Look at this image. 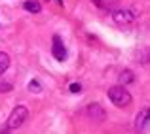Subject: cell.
<instances>
[{
    "instance_id": "30bf717a",
    "label": "cell",
    "mask_w": 150,
    "mask_h": 134,
    "mask_svg": "<svg viewBox=\"0 0 150 134\" xmlns=\"http://www.w3.org/2000/svg\"><path fill=\"white\" fill-rule=\"evenodd\" d=\"M8 66H10V57H8L6 53H2V51H0V74L6 72Z\"/></svg>"
},
{
    "instance_id": "5b68a950",
    "label": "cell",
    "mask_w": 150,
    "mask_h": 134,
    "mask_svg": "<svg viewBox=\"0 0 150 134\" xmlns=\"http://www.w3.org/2000/svg\"><path fill=\"white\" fill-rule=\"evenodd\" d=\"M148 123H150V108H144L139 112V115L135 119V128L139 132H144L148 131Z\"/></svg>"
},
{
    "instance_id": "6da1fadb",
    "label": "cell",
    "mask_w": 150,
    "mask_h": 134,
    "mask_svg": "<svg viewBox=\"0 0 150 134\" xmlns=\"http://www.w3.org/2000/svg\"><path fill=\"white\" fill-rule=\"evenodd\" d=\"M108 98L112 100L114 106L118 108H125V106L131 104V94L127 93V89H124L122 85H114L108 89Z\"/></svg>"
},
{
    "instance_id": "5bb4252c",
    "label": "cell",
    "mask_w": 150,
    "mask_h": 134,
    "mask_svg": "<svg viewBox=\"0 0 150 134\" xmlns=\"http://www.w3.org/2000/svg\"><path fill=\"white\" fill-rule=\"evenodd\" d=\"M57 2H59V4H63V0H57Z\"/></svg>"
},
{
    "instance_id": "4fadbf2b",
    "label": "cell",
    "mask_w": 150,
    "mask_h": 134,
    "mask_svg": "<svg viewBox=\"0 0 150 134\" xmlns=\"http://www.w3.org/2000/svg\"><path fill=\"white\" fill-rule=\"evenodd\" d=\"M11 85L10 83H0V91H10Z\"/></svg>"
},
{
    "instance_id": "52a82bcc",
    "label": "cell",
    "mask_w": 150,
    "mask_h": 134,
    "mask_svg": "<svg viewBox=\"0 0 150 134\" xmlns=\"http://www.w3.org/2000/svg\"><path fill=\"white\" fill-rule=\"evenodd\" d=\"M23 8H25L29 13H40V10H42L38 0H25V2H23Z\"/></svg>"
},
{
    "instance_id": "7a4b0ae2",
    "label": "cell",
    "mask_w": 150,
    "mask_h": 134,
    "mask_svg": "<svg viewBox=\"0 0 150 134\" xmlns=\"http://www.w3.org/2000/svg\"><path fill=\"white\" fill-rule=\"evenodd\" d=\"M27 115H29V110H27L25 106H15V108L11 110L10 117H8V125H6V127L8 128H17V127H21V125L25 123Z\"/></svg>"
},
{
    "instance_id": "ba28073f",
    "label": "cell",
    "mask_w": 150,
    "mask_h": 134,
    "mask_svg": "<svg viewBox=\"0 0 150 134\" xmlns=\"http://www.w3.org/2000/svg\"><path fill=\"white\" fill-rule=\"evenodd\" d=\"M118 81H120V85H127L133 81V72L131 70H124V72L120 74V77H118Z\"/></svg>"
},
{
    "instance_id": "7c38bea8",
    "label": "cell",
    "mask_w": 150,
    "mask_h": 134,
    "mask_svg": "<svg viewBox=\"0 0 150 134\" xmlns=\"http://www.w3.org/2000/svg\"><path fill=\"white\" fill-rule=\"evenodd\" d=\"M69 91H70V93H80V91H82V85L80 83H70Z\"/></svg>"
},
{
    "instance_id": "9c48e42d",
    "label": "cell",
    "mask_w": 150,
    "mask_h": 134,
    "mask_svg": "<svg viewBox=\"0 0 150 134\" xmlns=\"http://www.w3.org/2000/svg\"><path fill=\"white\" fill-rule=\"evenodd\" d=\"M118 0H93V4H95L97 8H101V10H108V8L116 6Z\"/></svg>"
},
{
    "instance_id": "8992f818",
    "label": "cell",
    "mask_w": 150,
    "mask_h": 134,
    "mask_svg": "<svg viewBox=\"0 0 150 134\" xmlns=\"http://www.w3.org/2000/svg\"><path fill=\"white\" fill-rule=\"evenodd\" d=\"M88 113H89V117H93V119H97V121H103L105 119V110L101 108L99 104H89L88 106Z\"/></svg>"
},
{
    "instance_id": "3957f363",
    "label": "cell",
    "mask_w": 150,
    "mask_h": 134,
    "mask_svg": "<svg viewBox=\"0 0 150 134\" xmlns=\"http://www.w3.org/2000/svg\"><path fill=\"white\" fill-rule=\"evenodd\" d=\"M51 53H53V57L57 59V61H65V59H67L65 44H63L61 36H57V34H55L53 40H51Z\"/></svg>"
},
{
    "instance_id": "8fae6325",
    "label": "cell",
    "mask_w": 150,
    "mask_h": 134,
    "mask_svg": "<svg viewBox=\"0 0 150 134\" xmlns=\"http://www.w3.org/2000/svg\"><path fill=\"white\" fill-rule=\"evenodd\" d=\"M29 91H30V93H33V91H34V93H40V91H42V85L38 83L36 80H33V81H29Z\"/></svg>"
},
{
    "instance_id": "277c9868",
    "label": "cell",
    "mask_w": 150,
    "mask_h": 134,
    "mask_svg": "<svg viewBox=\"0 0 150 134\" xmlns=\"http://www.w3.org/2000/svg\"><path fill=\"white\" fill-rule=\"evenodd\" d=\"M112 17L118 25H129V23L135 21V13L131 10H116L112 13Z\"/></svg>"
}]
</instances>
